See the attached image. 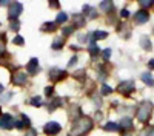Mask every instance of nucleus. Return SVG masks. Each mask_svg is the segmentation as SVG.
Listing matches in <instances>:
<instances>
[{
    "instance_id": "4be33fe9",
    "label": "nucleus",
    "mask_w": 154,
    "mask_h": 136,
    "mask_svg": "<svg viewBox=\"0 0 154 136\" xmlns=\"http://www.w3.org/2000/svg\"><path fill=\"white\" fill-rule=\"evenodd\" d=\"M100 93H102V96H108V94H111V93H112V88H111L109 85L103 84V85H102V90H100Z\"/></svg>"
},
{
    "instance_id": "393cba45",
    "label": "nucleus",
    "mask_w": 154,
    "mask_h": 136,
    "mask_svg": "<svg viewBox=\"0 0 154 136\" xmlns=\"http://www.w3.org/2000/svg\"><path fill=\"white\" fill-rule=\"evenodd\" d=\"M111 8H112V2H102L100 3L102 11H111Z\"/></svg>"
},
{
    "instance_id": "20e7f679",
    "label": "nucleus",
    "mask_w": 154,
    "mask_h": 136,
    "mask_svg": "<svg viewBox=\"0 0 154 136\" xmlns=\"http://www.w3.org/2000/svg\"><path fill=\"white\" fill-rule=\"evenodd\" d=\"M60 130H62V125H60L59 122H56V121L48 122L46 125L43 127V131H45V134H48V136H56Z\"/></svg>"
},
{
    "instance_id": "6e6552de",
    "label": "nucleus",
    "mask_w": 154,
    "mask_h": 136,
    "mask_svg": "<svg viewBox=\"0 0 154 136\" xmlns=\"http://www.w3.org/2000/svg\"><path fill=\"white\" fill-rule=\"evenodd\" d=\"M65 76H66V71L65 70H60V68L49 70V79L53 81V82H59L62 79H65Z\"/></svg>"
},
{
    "instance_id": "a19ab883",
    "label": "nucleus",
    "mask_w": 154,
    "mask_h": 136,
    "mask_svg": "<svg viewBox=\"0 0 154 136\" xmlns=\"http://www.w3.org/2000/svg\"><path fill=\"white\" fill-rule=\"evenodd\" d=\"M0 53H3V43L0 42Z\"/></svg>"
},
{
    "instance_id": "c756f323",
    "label": "nucleus",
    "mask_w": 154,
    "mask_h": 136,
    "mask_svg": "<svg viewBox=\"0 0 154 136\" xmlns=\"http://www.w3.org/2000/svg\"><path fill=\"white\" fill-rule=\"evenodd\" d=\"M83 73H85L83 70H79V71H75V74H74V77H75V79H83V76H85Z\"/></svg>"
},
{
    "instance_id": "dca6fc26",
    "label": "nucleus",
    "mask_w": 154,
    "mask_h": 136,
    "mask_svg": "<svg viewBox=\"0 0 154 136\" xmlns=\"http://www.w3.org/2000/svg\"><path fill=\"white\" fill-rule=\"evenodd\" d=\"M72 22L75 23V27H83V25H85V17H83V14H74V16H72Z\"/></svg>"
},
{
    "instance_id": "bb28decb",
    "label": "nucleus",
    "mask_w": 154,
    "mask_h": 136,
    "mask_svg": "<svg viewBox=\"0 0 154 136\" xmlns=\"http://www.w3.org/2000/svg\"><path fill=\"white\" fill-rule=\"evenodd\" d=\"M75 31V27L72 25V27H66V28H63L62 30V33H63V36H69V34H72Z\"/></svg>"
},
{
    "instance_id": "6ab92c4d",
    "label": "nucleus",
    "mask_w": 154,
    "mask_h": 136,
    "mask_svg": "<svg viewBox=\"0 0 154 136\" xmlns=\"http://www.w3.org/2000/svg\"><path fill=\"white\" fill-rule=\"evenodd\" d=\"M56 28H57V25H56V23H53V22H46L43 27H42V31H56Z\"/></svg>"
},
{
    "instance_id": "79ce46f5",
    "label": "nucleus",
    "mask_w": 154,
    "mask_h": 136,
    "mask_svg": "<svg viewBox=\"0 0 154 136\" xmlns=\"http://www.w3.org/2000/svg\"><path fill=\"white\" fill-rule=\"evenodd\" d=\"M3 90H5V88H3V85H2V84H0V93H2Z\"/></svg>"
},
{
    "instance_id": "9b49d317",
    "label": "nucleus",
    "mask_w": 154,
    "mask_h": 136,
    "mask_svg": "<svg viewBox=\"0 0 154 136\" xmlns=\"http://www.w3.org/2000/svg\"><path fill=\"white\" fill-rule=\"evenodd\" d=\"M140 46H142L145 51H151V49H152V43H151L148 36H142V37H140Z\"/></svg>"
},
{
    "instance_id": "2f4dec72",
    "label": "nucleus",
    "mask_w": 154,
    "mask_h": 136,
    "mask_svg": "<svg viewBox=\"0 0 154 136\" xmlns=\"http://www.w3.org/2000/svg\"><path fill=\"white\" fill-rule=\"evenodd\" d=\"M139 5H140V6H143V8H149V6L154 5V2H139Z\"/></svg>"
},
{
    "instance_id": "a878e982",
    "label": "nucleus",
    "mask_w": 154,
    "mask_h": 136,
    "mask_svg": "<svg viewBox=\"0 0 154 136\" xmlns=\"http://www.w3.org/2000/svg\"><path fill=\"white\" fill-rule=\"evenodd\" d=\"M9 28H11V30H14V31H19V28H20L19 20H17V19H12L11 23H9Z\"/></svg>"
},
{
    "instance_id": "423d86ee",
    "label": "nucleus",
    "mask_w": 154,
    "mask_h": 136,
    "mask_svg": "<svg viewBox=\"0 0 154 136\" xmlns=\"http://www.w3.org/2000/svg\"><path fill=\"white\" fill-rule=\"evenodd\" d=\"M148 20H149V12H148V9H139V11H136L134 22H136L137 25H143V23H146Z\"/></svg>"
},
{
    "instance_id": "4468645a",
    "label": "nucleus",
    "mask_w": 154,
    "mask_h": 136,
    "mask_svg": "<svg viewBox=\"0 0 154 136\" xmlns=\"http://www.w3.org/2000/svg\"><path fill=\"white\" fill-rule=\"evenodd\" d=\"M59 107H62V99H59V97H54L53 101L48 104V110H49V111H54V110L59 108Z\"/></svg>"
},
{
    "instance_id": "e433bc0d",
    "label": "nucleus",
    "mask_w": 154,
    "mask_h": 136,
    "mask_svg": "<svg viewBox=\"0 0 154 136\" xmlns=\"http://www.w3.org/2000/svg\"><path fill=\"white\" fill-rule=\"evenodd\" d=\"M11 96H12V93H6V94L3 96V99H2V101H3V102H8V101H9V97H11Z\"/></svg>"
},
{
    "instance_id": "b1692460",
    "label": "nucleus",
    "mask_w": 154,
    "mask_h": 136,
    "mask_svg": "<svg viewBox=\"0 0 154 136\" xmlns=\"http://www.w3.org/2000/svg\"><path fill=\"white\" fill-rule=\"evenodd\" d=\"M31 105H32V107H40V105H42V97H40V96H34V97L31 99Z\"/></svg>"
},
{
    "instance_id": "473e14b6",
    "label": "nucleus",
    "mask_w": 154,
    "mask_h": 136,
    "mask_svg": "<svg viewBox=\"0 0 154 136\" xmlns=\"http://www.w3.org/2000/svg\"><path fill=\"white\" fill-rule=\"evenodd\" d=\"M53 91H54V87H46V88H45V94L46 96H51Z\"/></svg>"
},
{
    "instance_id": "37998d69",
    "label": "nucleus",
    "mask_w": 154,
    "mask_h": 136,
    "mask_svg": "<svg viewBox=\"0 0 154 136\" xmlns=\"http://www.w3.org/2000/svg\"><path fill=\"white\" fill-rule=\"evenodd\" d=\"M0 115H2V108H0Z\"/></svg>"
},
{
    "instance_id": "4c0bfd02",
    "label": "nucleus",
    "mask_w": 154,
    "mask_h": 136,
    "mask_svg": "<svg viewBox=\"0 0 154 136\" xmlns=\"http://www.w3.org/2000/svg\"><path fill=\"white\" fill-rule=\"evenodd\" d=\"M148 68L149 70H154V59H149L148 60Z\"/></svg>"
},
{
    "instance_id": "f8f14e48",
    "label": "nucleus",
    "mask_w": 154,
    "mask_h": 136,
    "mask_svg": "<svg viewBox=\"0 0 154 136\" xmlns=\"http://www.w3.org/2000/svg\"><path fill=\"white\" fill-rule=\"evenodd\" d=\"M140 79H142V82L146 84L148 87H154V77H152V74H151V73H142Z\"/></svg>"
},
{
    "instance_id": "cd10ccee",
    "label": "nucleus",
    "mask_w": 154,
    "mask_h": 136,
    "mask_svg": "<svg viewBox=\"0 0 154 136\" xmlns=\"http://www.w3.org/2000/svg\"><path fill=\"white\" fill-rule=\"evenodd\" d=\"M12 43H16V45H23L25 40H23V37H22V36H16L14 39H12Z\"/></svg>"
},
{
    "instance_id": "9d476101",
    "label": "nucleus",
    "mask_w": 154,
    "mask_h": 136,
    "mask_svg": "<svg viewBox=\"0 0 154 136\" xmlns=\"http://www.w3.org/2000/svg\"><path fill=\"white\" fill-rule=\"evenodd\" d=\"M26 71L29 73V74H37L38 73V60L35 59V57H32L29 62H28V65H26Z\"/></svg>"
},
{
    "instance_id": "f03ea898",
    "label": "nucleus",
    "mask_w": 154,
    "mask_h": 136,
    "mask_svg": "<svg viewBox=\"0 0 154 136\" xmlns=\"http://www.w3.org/2000/svg\"><path fill=\"white\" fill-rule=\"evenodd\" d=\"M91 128H93V121L89 119V118H86V116H82L80 119L75 121L74 128H72V133H75V136H83V134H86Z\"/></svg>"
},
{
    "instance_id": "58836bf2",
    "label": "nucleus",
    "mask_w": 154,
    "mask_h": 136,
    "mask_svg": "<svg viewBox=\"0 0 154 136\" xmlns=\"http://www.w3.org/2000/svg\"><path fill=\"white\" fill-rule=\"evenodd\" d=\"M49 6H53V8H57V6H59V2H49Z\"/></svg>"
},
{
    "instance_id": "ddd939ff",
    "label": "nucleus",
    "mask_w": 154,
    "mask_h": 136,
    "mask_svg": "<svg viewBox=\"0 0 154 136\" xmlns=\"http://www.w3.org/2000/svg\"><path fill=\"white\" fill-rule=\"evenodd\" d=\"M120 127L123 128V131H125V130H133V128H134L133 119H130V118H123V119L120 121Z\"/></svg>"
},
{
    "instance_id": "c9c22d12",
    "label": "nucleus",
    "mask_w": 154,
    "mask_h": 136,
    "mask_svg": "<svg viewBox=\"0 0 154 136\" xmlns=\"http://www.w3.org/2000/svg\"><path fill=\"white\" fill-rule=\"evenodd\" d=\"M128 16H130V12H128V9H122V11H120V17L126 19Z\"/></svg>"
},
{
    "instance_id": "f257e3e1",
    "label": "nucleus",
    "mask_w": 154,
    "mask_h": 136,
    "mask_svg": "<svg viewBox=\"0 0 154 136\" xmlns=\"http://www.w3.org/2000/svg\"><path fill=\"white\" fill-rule=\"evenodd\" d=\"M151 115H152V102L151 101H142L139 104L137 111H136L137 121L142 122V124H146L151 119Z\"/></svg>"
},
{
    "instance_id": "5701e85b",
    "label": "nucleus",
    "mask_w": 154,
    "mask_h": 136,
    "mask_svg": "<svg viewBox=\"0 0 154 136\" xmlns=\"http://www.w3.org/2000/svg\"><path fill=\"white\" fill-rule=\"evenodd\" d=\"M66 20H68V16L65 14V12H59L57 14V19H56L57 23H65Z\"/></svg>"
},
{
    "instance_id": "a211bd4d",
    "label": "nucleus",
    "mask_w": 154,
    "mask_h": 136,
    "mask_svg": "<svg viewBox=\"0 0 154 136\" xmlns=\"http://www.w3.org/2000/svg\"><path fill=\"white\" fill-rule=\"evenodd\" d=\"M93 36H94V40H103V39H106V36H108V33L106 31H94L93 33Z\"/></svg>"
},
{
    "instance_id": "72a5a7b5",
    "label": "nucleus",
    "mask_w": 154,
    "mask_h": 136,
    "mask_svg": "<svg viewBox=\"0 0 154 136\" xmlns=\"http://www.w3.org/2000/svg\"><path fill=\"white\" fill-rule=\"evenodd\" d=\"M77 64V56H74V57H71L69 59V64H68V67H74Z\"/></svg>"
},
{
    "instance_id": "0eeeda50",
    "label": "nucleus",
    "mask_w": 154,
    "mask_h": 136,
    "mask_svg": "<svg viewBox=\"0 0 154 136\" xmlns=\"http://www.w3.org/2000/svg\"><path fill=\"white\" fill-rule=\"evenodd\" d=\"M14 127V119L11 115H2L0 116V128L3 130H11Z\"/></svg>"
},
{
    "instance_id": "c85d7f7f",
    "label": "nucleus",
    "mask_w": 154,
    "mask_h": 136,
    "mask_svg": "<svg viewBox=\"0 0 154 136\" xmlns=\"http://www.w3.org/2000/svg\"><path fill=\"white\" fill-rule=\"evenodd\" d=\"M102 56H103V59H105V60H108V59H109V56H111V48H106L105 51L102 53Z\"/></svg>"
},
{
    "instance_id": "aec40b11",
    "label": "nucleus",
    "mask_w": 154,
    "mask_h": 136,
    "mask_svg": "<svg viewBox=\"0 0 154 136\" xmlns=\"http://www.w3.org/2000/svg\"><path fill=\"white\" fill-rule=\"evenodd\" d=\"M63 46V37H56L53 42V49H60Z\"/></svg>"
},
{
    "instance_id": "412c9836",
    "label": "nucleus",
    "mask_w": 154,
    "mask_h": 136,
    "mask_svg": "<svg viewBox=\"0 0 154 136\" xmlns=\"http://www.w3.org/2000/svg\"><path fill=\"white\" fill-rule=\"evenodd\" d=\"M88 51H89V54H91V56L94 57V56H97V54L100 53V49L97 48V45H96V43H91V45H89V48H88Z\"/></svg>"
},
{
    "instance_id": "1a4fd4ad",
    "label": "nucleus",
    "mask_w": 154,
    "mask_h": 136,
    "mask_svg": "<svg viewBox=\"0 0 154 136\" xmlns=\"http://www.w3.org/2000/svg\"><path fill=\"white\" fill-rule=\"evenodd\" d=\"M22 11H23L22 3H19V2L11 3V5H9V19H11V20H12V19H17V17L22 14Z\"/></svg>"
},
{
    "instance_id": "2eb2a0df",
    "label": "nucleus",
    "mask_w": 154,
    "mask_h": 136,
    "mask_svg": "<svg viewBox=\"0 0 154 136\" xmlns=\"http://www.w3.org/2000/svg\"><path fill=\"white\" fill-rule=\"evenodd\" d=\"M83 14L85 16H88V17H91V19H96L97 17V11L96 9H93L91 6H83Z\"/></svg>"
},
{
    "instance_id": "f3484780",
    "label": "nucleus",
    "mask_w": 154,
    "mask_h": 136,
    "mask_svg": "<svg viewBox=\"0 0 154 136\" xmlns=\"http://www.w3.org/2000/svg\"><path fill=\"white\" fill-rule=\"evenodd\" d=\"M105 130L106 131H119L120 125L117 122H108V124H105Z\"/></svg>"
},
{
    "instance_id": "7c9ffc66",
    "label": "nucleus",
    "mask_w": 154,
    "mask_h": 136,
    "mask_svg": "<svg viewBox=\"0 0 154 136\" xmlns=\"http://www.w3.org/2000/svg\"><path fill=\"white\" fill-rule=\"evenodd\" d=\"M25 136H37V130L35 128H29L26 133H25Z\"/></svg>"
},
{
    "instance_id": "ea45409f",
    "label": "nucleus",
    "mask_w": 154,
    "mask_h": 136,
    "mask_svg": "<svg viewBox=\"0 0 154 136\" xmlns=\"http://www.w3.org/2000/svg\"><path fill=\"white\" fill-rule=\"evenodd\" d=\"M123 136H136L134 133H123Z\"/></svg>"
},
{
    "instance_id": "f704fd0d",
    "label": "nucleus",
    "mask_w": 154,
    "mask_h": 136,
    "mask_svg": "<svg viewBox=\"0 0 154 136\" xmlns=\"http://www.w3.org/2000/svg\"><path fill=\"white\" fill-rule=\"evenodd\" d=\"M146 136H154V127H148V130L145 131Z\"/></svg>"
},
{
    "instance_id": "7ed1b4c3",
    "label": "nucleus",
    "mask_w": 154,
    "mask_h": 136,
    "mask_svg": "<svg viewBox=\"0 0 154 136\" xmlns=\"http://www.w3.org/2000/svg\"><path fill=\"white\" fill-rule=\"evenodd\" d=\"M134 90H136V85L133 81H125V82L119 84V93L123 96H130Z\"/></svg>"
},
{
    "instance_id": "39448f33",
    "label": "nucleus",
    "mask_w": 154,
    "mask_h": 136,
    "mask_svg": "<svg viewBox=\"0 0 154 136\" xmlns=\"http://www.w3.org/2000/svg\"><path fill=\"white\" fill-rule=\"evenodd\" d=\"M11 82L14 85H17V87H23L25 84H26V73L25 71H16L11 76Z\"/></svg>"
}]
</instances>
